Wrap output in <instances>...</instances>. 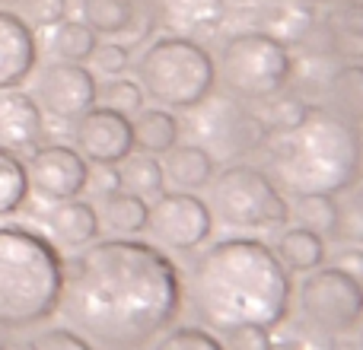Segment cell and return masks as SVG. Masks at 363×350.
<instances>
[{"label": "cell", "instance_id": "1", "mask_svg": "<svg viewBox=\"0 0 363 350\" xmlns=\"http://www.w3.org/2000/svg\"><path fill=\"white\" fill-rule=\"evenodd\" d=\"M57 312L102 350L150 347L182 312V274L144 239H96L64 264Z\"/></svg>", "mask_w": 363, "mask_h": 350}, {"label": "cell", "instance_id": "2", "mask_svg": "<svg viewBox=\"0 0 363 350\" xmlns=\"http://www.w3.org/2000/svg\"><path fill=\"white\" fill-rule=\"evenodd\" d=\"M182 306L191 312L194 325L211 334H230L236 328L274 332L290 319L294 281L262 239H217L198 252L182 277Z\"/></svg>", "mask_w": 363, "mask_h": 350}, {"label": "cell", "instance_id": "3", "mask_svg": "<svg viewBox=\"0 0 363 350\" xmlns=\"http://www.w3.org/2000/svg\"><path fill=\"white\" fill-rule=\"evenodd\" d=\"M258 153L264 157L262 169L287 198H335L363 175V128L322 106H309L296 125L268 131Z\"/></svg>", "mask_w": 363, "mask_h": 350}, {"label": "cell", "instance_id": "4", "mask_svg": "<svg viewBox=\"0 0 363 350\" xmlns=\"http://www.w3.org/2000/svg\"><path fill=\"white\" fill-rule=\"evenodd\" d=\"M61 287V249L29 226H0V328L23 332L48 322L57 312Z\"/></svg>", "mask_w": 363, "mask_h": 350}, {"label": "cell", "instance_id": "5", "mask_svg": "<svg viewBox=\"0 0 363 350\" xmlns=\"http://www.w3.org/2000/svg\"><path fill=\"white\" fill-rule=\"evenodd\" d=\"M134 74L147 99L169 112H188L217 89L211 51L201 42L166 32L147 42V48L134 61Z\"/></svg>", "mask_w": 363, "mask_h": 350}, {"label": "cell", "instance_id": "6", "mask_svg": "<svg viewBox=\"0 0 363 350\" xmlns=\"http://www.w3.org/2000/svg\"><path fill=\"white\" fill-rule=\"evenodd\" d=\"M213 70L220 93L239 99L242 106H262L294 83L296 57L277 38L258 29H242L220 42Z\"/></svg>", "mask_w": 363, "mask_h": 350}, {"label": "cell", "instance_id": "7", "mask_svg": "<svg viewBox=\"0 0 363 350\" xmlns=\"http://www.w3.org/2000/svg\"><path fill=\"white\" fill-rule=\"evenodd\" d=\"M207 210L217 223L236 232L281 230L290 223V198L262 166L226 163L207 185Z\"/></svg>", "mask_w": 363, "mask_h": 350}, {"label": "cell", "instance_id": "8", "mask_svg": "<svg viewBox=\"0 0 363 350\" xmlns=\"http://www.w3.org/2000/svg\"><path fill=\"white\" fill-rule=\"evenodd\" d=\"M188 137L191 144L204 147L213 159H233L258 153L268 137V128L252 106H242L239 99L213 89L201 106L188 108Z\"/></svg>", "mask_w": 363, "mask_h": 350}, {"label": "cell", "instance_id": "9", "mask_svg": "<svg viewBox=\"0 0 363 350\" xmlns=\"http://www.w3.org/2000/svg\"><path fill=\"white\" fill-rule=\"evenodd\" d=\"M296 312L322 338L354 334L363 325V287L335 264L309 271L296 290Z\"/></svg>", "mask_w": 363, "mask_h": 350}, {"label": "cell", "instance_id": "10", "mask_svg": "<svg viewBox=\"0 0 363 350\" xmlns=\"http://www.w3.org/2000/svg\"><path fill=\"white\" fill-rule=\"evenodd\" d=\"M147 232L153 245L163 252H198L207 245L213 232V217L207 210V201L191 191H169L166 188L150 204Z\"/></svg>", "mask_w": 363, "mask_h": 350}, {"label": "cell", "instance_id": "11", "mask_svg": "<svg viewBox=\"0 0 363 350\" xmlns=\"http://www.w3.org/2000/svg\"><path fill=\"white\" fill-rule=\"evenodd\" d=\"M96 86H99V80L86 64L48 61L35 74L32 99L42 108V115H51L64 125H74L80 115H86L96 106Z\"/></svg>", "mask_w": 363, "mask_h": 350}, {"label": "cell", "instance_id": "12", "mask_svg": "<svg viewBox=\"0 0 363 350\" xmlns=\"http://www.w3.org/2000/svg\"><path fill=\"white\" fill-rule=\"evenodd\" d=\"M29 191L45 201H74L86 191L89 163L64 144H38L26 159Z\"/></svg>", "mask_w": 363, "mask_h": 350}, {"label": "cell", "instance_id": "13", "mask_svg": "<svg viewBox=\"0 0 363 350\" xmlns=\"http://www.w3.org/2000/svg\"><path fill=\"white\" fill-rule=\"evenodd\" d=\"M74 150L89 166H118L128 153H134L131 118L112 108L93 106L74 121Z\"/></svg>", "mask_w": 363, "mask_h": 350}, {"label": "cell", "instance_id": "14", "mask_svg": "<svg viewBox=\"0 0 363 350\" xmlns=\"http://www.w3.org/2000/svg\"><path fill=\"white\" fill-rule=\"evenodd\" d=\"M150 10L157 26H163L166 35L204 38L217 35L226 19V0H150Z\"/></svg>", "mask_w": 363, "mask_h": 350}, {"label": "cell", "instance_id": "15", "mask_svg": "<svg viewBox=\"0 0 363 350\" xmlns=\"http://www.w3.org/2000/svg\"><path fill=\"white\" fill-rule=\"evenodd\" d=\"M38 64V38L10 6H0V89H19Z\"/></svg>", "mask_w": 363, "mask_h": 350}, {"label": "cell", "instance_id": "16", "mask_svg": "<svg viewBox=\"0 0 363 350\" xmlns=\"http://www.w3.org/2000/svg\"><path fill=\"white\" fill-rule=\"evenodd\" d=\"M45 137V115L26 89H0V150H35Z\"/></svg>", "mask_w": 363, "mask_h": 350}, {"label": "cell", "instance_id": "17", "mask_svg": "<svg viewBox=\"0 0 363 350\" xmlns=\"http://www.w3.org/2000/svg\"><path fill=\"white\" fill-rule=\"evenodd\" d=\"M48 232L55 239L57 249H86L99 239L102 226H99V213L96 204L89 201H57L48 213Z\"/></svg>", "mask_w": 363, "mask_h": 350}, {"label": "cell", "instance_id": "18", "mask_svg": "<svg viewBox=\"0 0 363 350\" xmlns=\"http://www.w3.org/2000/svg\"><path fill=\"white\" fill-rule=\"evenodd\" d=\"M163 175H166V188L169 191H204L211 185V179L217 175V159L204 150V147L191 144H176L172 150L163 153Z\"/></svg>", "mask_w": 363, "mask_h": 350}, {"label": "cell", "instance_id": "19", "mask_svg": "<svg viewBox=\"0 0 363 350\" xmlns=\"http://www.w3.org/2000/svg\"><path fill=\"white\" fill-rule=\"evenodd\" d=\"M325 10L322 26L328 38V55L341 64H363V4L345 0Z\"/></svg>", "mask_w": 363, "mask_h": 350}, {"label": "cell", "instance_id": "20", "mask_svg": "<svg viewBox=\"0 0 363 350\" xmlns=\"http://www.w3.org/2000/svg\"><path fill=\"white\" fill-rule=\"evenodd\" d=\"M319 16H315V6L306 0H268L262 13H258V32L277 38L290 48V45H300L309 38V32L315 29Z\"/></svg>", "mask_w": 363, "mask_h": 350}, {"label": "cell", "instance_id": "21", "mask_svg": "<svg viewBox=\"0 0 363 350\" xmlns=\"http://www.w3.org/2000/svg\"><path fill=\"white\" fill-rule=\"evenodd\" d=\"M322 108L332 115L363 128V64H341L332 70L328 83L322 86Z\"/></svg>", "mask_w": 363, "mask_h": 350}, {"label": "cell", "instance_id": "22", "mask_svg": "<svg viewBox=\"0 0 363 350\" xmlns=\"http://www.w3.org/2000/svg\"><path fill=\"white\" fill-rule=\"evenodd\" d=\"M281 261V268L287 274H309V271L322 268L325 264V236L313 230H303V226H287L281 230L277 242L271 245Z\"/></svg>", "mask_w": 363, "mask_h": 350}, {"label": "cell", "instance_id": "23", "mask_svg": "<svg viewBox=\"0 0 363 350\" xmlns=\"http://www.w3.org/2000/svg\"><path fill=\"white\" fill-rule=\"evenodd\" d=\"M131 137H134V150L138 153H150V157H163L166 150L179 144L182 137V121L176 118V112L169 108H140L131 118Z\"/></svg>", "mask_w": 363, "mask_h": 350}, {"label": "cell", "instance_id": "24", "mask_svg": "<svg viewBox=\"0 0 363 350\" xmlns=\"http://www.w3.org/2000/svg\"><path fill=\"white\" fill-rule=\"evenodd\" d=\"M102 204L96 207L99 213V226H106L112 232V239H138L140 232H147V217H150V204L138 194L128 191H112L106 198H99Z\"/></svg>", "mask_w": 363, "mask_h": 350}, {"label": "cell", "instance_id": "25", "mask_svg": "<svg viewBox=\"0 0 363 350\" xmlns=\"http://www.w3.org/2000/svg\"><path fill=\"white\" fill-rule=\"evenodd\" d=\"M115 169H118L121 191L138 194V198H144L147 204H153V201L166 191V175H163V163H160V157H150V153L134 150V153H128Z\"/></svg>", "mask_w": 363, "mask_h": 350}, {"label": "cell", "instance_id": "26", "mask_svg": "<svg viewBox=\"0 0 363 350\" xmlns=\"http://www.w3.org/2000/svg\"><path fill=\"white\" fill-rule=\"evenodd\" d=\"M138 0H80V19L99 38H118L128 32Z\"/></svg>", "mask_w": 363, "mask_h": 350}, {"label": "cell", "instance_id": "27", "mask_svg": "<svg viewBox=\"0 0 363 350\" xmlns=\"http://www.w3.org/2000/svg\"><path fill=\"white\" fill-rule=\"evenodd\" d=\"M51 55H55V61H70V64H86L89 55L96 51V45H99V35H96L93 29H89L83 19H64V23H57L55 29H51Z\"/></svg>", "mask_w": 363, "mask_h": 350}, {"label": "cell", "instance_id": "28", "mask_svg": "<svg viewBox=\"0 0 363 350\" xmlns=\"http://www.w3.org/2000/svg\"><path fill=\"white\" fill-rule=\"evenodd\" d=\"M332 239L341 245H363V181H354L335 194V230Z\"/></svg>", "mask_w": 363, "mask_h": 350}, {"label": "cell", "instance_id": "29", "mask_svg": "<svg viewBox=\"0 0 363 350\" xmlns=\"http://www.w3.org/2000/svg\"><path fill=\"white\" fill-rule=\"evenodd\" d=\"M96 106L112 108L125 118H134L140 108H147V96L140 89V83L131 80V77H112V80H102L96 86Z\"/></svg>", "mask_w": 363, "mask_h": 350}, {"label": "cell", "instance_id": "30", "mask_svg": "<svg viewBox=\"0 0 363 350\" xmlns=\"http://www.w3.org/2000/svg\"><path fill=\"white\" fill-rule=\"evenodd\" d=\"M29 198L26 163L10 150H0V217H10Z\"/></svg>", "mask_w": 363, "mask_h": 350}, {"label": "cell", "instance_id": "31", "mask_svg": "<svg viewBox=\"0 0 363 350\" xmlns=\"http://www.w3.org/2000/svg\"><path fill=\"white\" fill-rule=\"evenodd\" d=\"M290 220H294V226H303V230H313L319 236L332 239L335 198H328V194H303V198H294L290 201Z\"/></svg>", "mask_w": 363, "mask_h": 350}, {"label": "cell", "instance_id": "32", "mask_svg": "<svg viewBox=\"0 0 363 350\" xmlns=\"http://www.w3.org/2000/svg\"><path fill=\"white\" fill-rule=\"evenodd\" d=\"M13 13H16L32 32L55 29L57 23H64V19L70 16V0H16Z\"/></svg>", "mask_w": 363, "mask_h": 350}, {"label": "cell", "instance_id": "33", "mask_svg": "<svg viewBox=\"0 0 363 350\" xmlns=\"http://www.w3.org/2000/svg\"><path fill=\"white\" fill-rule=\"evenodd\" d=\"M153 350H223V341L201 325H182L160 334Z\"/></svg>", "mask_w": 363, "mask_h": 350}, {"label": "cell", "instance_id": "34", "mask_svg": "<svg viewBox=\"0 0 363 350\" xmlns=\"http://www.w3.org/2000/svg\"><path fill=\"white\" fill-rule=\"evenodd\" d=\"M86 64H89V70H93V77L112 80V77H121L131 67V48H125L118 38H108V42L99 38V45H96V51L89 55Z\"/></svg>", "mask_w": 363, "mask_h": 350}, {"label": "cell", "instance_id": "35", "mask_svg": "<svg viewBox=\"0 0 363 350\" xmlns=\"http://www.w3.org/2000/svg\"><path fill=\"white\" fill-rule=\"evenodd\" d=\"M19 350H96V347L77 332H70V328H45V332L32 334L26 344H19Z\"/></svg>", "mask_w": 363, "mask_h": 350}, {"label": "cell", "instance_id": "36", "mask_svg": "<svg viewBox=\"0 0 363 350\" xmlns=\"http://www.w3.org/2000/svg\"><path fill=\"white\" fill-rule=\"evenodd\" d=\"M274 338L268 328H236L223 334V350H271Z\"/></svg>", "mask_w": 363, "mask_h": 350}, {"label": "cell", "instance_id": "37", "mask_svg": "<svg viewBox=\"0 0 363 350\" xmlns=\"http://www.w3.org/2000/svg\"><path fill=\"white\" fill-rule=\"evenodd\" d=\"M118 169L115 166H89V179H86V191H93L96 198H106V194L118 191Z\"/></svg>", "mask_w": 363, "mask_h": 350}, {"label": "cell", "instance_id": "38", "mask_svg": "<svg viewBox=\"0 0 363 350\" xmlns=\"http://www.w3.org/2000/svg\"><path fill=\"white\" fill-rule=\"evenodd\" d=\"M335 268H341L347 277H354L363 287V245H345V252L338 255Z\"/></svg>", "mask_w": 363, "mask_h": 350}, {"label": "cell", "instance_id": "39", "mask_svg": "<svg viewBox=\"0 0 363 350\" xmlns=\"http://www.w3.org/2000/svg\"><path fill=\"white\" fill-rule=\"evenodd\" d=\"M313 6H335V4H345V0H306Z\"/></svg>", "mask_w": 363, "mask_h": 350}, {"label": "cell", "instance_id": "40", "mask_svg": "<svg viewBox=\"0 0 363 350\" xmlns=\"http://www.w3.org/2000/svg\"><path fill=\"white\" fill-rule=\"evenodd\" d=\"M6 4H16V0H0V6H6Z\"/></svg>", "mask_w": 363, "mask_h": 350}, {"label": "cell", "instance_id": "41", "mask_svg": "<svg viewBox=\"0 0 363 350\" xmlns=\"http://www.w3.org/2000/svg\"><path fill=\"white\" fill-rule=\"evenodd\" d=\"M360 328H363V325H360ZM360 350H363V334H360Z\"/></svg>", "mask_w": 363, "mask_h": 350}, {"label": "cell", "instance_id": "42", "mask_svg": "<svg viewBox=\"0 0 363 350\" xmlns=\"http://www.w3.org/2000/svg\"><path fill=\"white\" fill-rule=\"evenodd\" d=\"M0 350H4V344H0Z\"/></svg>", "mask_w": 363, "mask_h": 350}, {"label": "cell", "instance_id": "43", "mask_svg": "<svg viewBox=\"0 0 363 350\" xmlns=\"http://www.w3.org/2000/svg\"><path fill=\"white\" fill-rule=\"evenodd\" d=\"M360 4H363V0H360Z\"/></svg>", "mask_w": 363, "mask_h": 350}]
</instances>
